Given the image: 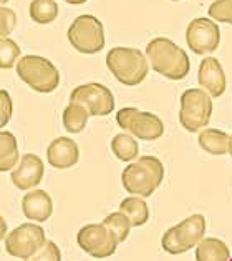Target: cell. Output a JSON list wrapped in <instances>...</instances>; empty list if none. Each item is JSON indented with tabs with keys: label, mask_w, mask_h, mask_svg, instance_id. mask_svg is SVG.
<instances>
[{
	"label": "cell",
	"mask_w": 232,
	"mask_h": 261,
	"mask_svg": "<svg viewBox=\"0 0 232 261\" xmlns=\"http://www.w3.org/2000/svg\"><path fill=\"white\" fill-rule=\"evenodd\" d=\"M68 42L80 54H98L105 47L103 23L93 15H80L67 32Z\"/></svg>",
	"instance_id": "obj_8"
},
{
	"label": "cell",
	"mask_w": 232,
	"mask_h": 261,
	"mask_svg": "<svg viewBox=\"0 0 232 261\" xmlns=\"http://www.w3.org/2000/svg\"><path fill=\"white\" fill-rule=\"evenodd\" d=\"M9 0H0V5H4V4H7Z\"/></svg>",
	"instance_id": "obj_33"
},
{
	"label": "cell",
	"mask_w": 232,
	"mask_h": 261,
	"mask_svg": "<svg viewBox=\"0 0 232 261\" xmlns=\"http://www.w3.org/2000/svg\"><path fill=\"white\" fill-rule=\"evenodd\" d=\"M111 150L115 156L118 160L121 162H133L138 158V142L133 135H129V133L123 132V133H118V135L113 137L111 140Z\"/></svg>",
	"instance_id": "obj_22"
},
{
	"label": "cell",
	"mask_w": 232,
	"mask_h": 261,
	"mask_svg": "<svg viewBox=\"0 0 232 261\" xmlns=\"http://www.w3.org/2000/svg\"><path fill=\"white\" fill-rule=\"evenodd\" d=\"M77 241L86 254L98 259L113 256L120 245L116 238L106 230L103 223H91V225L83 226L77 234Z\"/></svg>",
	"instance_id": "obj_11"
},
{
	"label": "cell",
	"mask_w": 232,
	"mask_h": 261,
	"mask_svg": "<svg viewBox=\"0 0 232 261\" xmlns=\"http://www.w3.org/2000/svg\"><path fill=\"white\" fill-rule=\"evenodd\" d=\"M208 14L214 22L232 25V0H216L209 5Z\"/></svg>",
	"instance_id": "obj_26"
},
{
	"label": "cell",
	"mask_w": 232,
	"mask_h": 261,
	"mask_svg": "<svg viewBox=\"0 0 232 261\" xmlns=\"http://www.w3.org/2000/svg\"><path fill=\"white\" fill-rule=\"evenodd\" d=\"M120 212L129 218L133 226H143L149 220V208L148 203L140 196H129L120 203Z\"/></svg>",
	"instance_id": "obj_20"
},
{
	"label": "cell",
	"mask_w": 232,
	"mask_h": 261,
	"mask_svg": "<svg viewBox=\"0 0 232 261\" xmlns=\"http://www.w3.org/2000/svg\"><path fill=\"white\" fill-rule=\"evenodd\" d=\"M30 17L35 23H52L58 17V4L55 0H34L30 4Z\"/></svg>",
	"instance_id": "obj_24"
},
{
	"label": "cell",
	"mask_w": 232,
	"mask_h": 261,
	"mask_svg": "<svg viewBox=\"0 0 232 261\" xmlns=\"http://www.w3.org/2000/svg\"><path fill=\"white\" fill-rule=\"evenodd\" d=\"M70 101L81 103L88 110L90 117H106L115 110V97L102 84L90 82V84L78 85L70 93Z\"/></svg>",
	"instance_id": "obj_10"
},
{
	"label": "cell",
	"mask_w": 232,
	"mask_h": 261,
	"mask_svg": "<svg viewBox=\"0 0 232 261\" xmlns=\"http://www.w3.org/2000/svg\"><path fill=\"white\" fill-rule=\"evenodd\" d=\"M88 118H90L88 110L81 103H77V101H70L63 110V126L70 133L83 132L86 123H88Z\"/></svg>",
	"instance_id": "obj_21"
},
{
	"label": "cell",
	"mask_w": 232,
	"mask_h": 261,
	"mask_svg": "<svg viewBox=\"0 0 232 261\" xmlns=\"http://www.w3.org/2000/svg\"><path fill=\"white\" fill-rule=\"evenodd\" d=\"M199 85L211 97H221L225 92V73L216 57H206L199 65Z\"/></svg>",
	"instance_id": "obj_15"
},
{
	"label": "cell",
	"mask_w": 232,
	"mask_h": 261,
	"mask_svg": "<svg viewBox=\"0 0 232 261\" xmlns=\"http://www.w3.org/2000/svg\"><path fill=\"white\" fill-rule=\"evenodd\" d=\"M164 180V165L159 158L144 155L129 163L121 173V183L128 193L148 198Z\"/></svg>",
	"instance_id": "obj_2"
},
{
	"label": "cell",
	"mask_w": 232,
	"mask_h": 261,
	"mask_svg": "<svg viewBox=\"0 0 232 261\" xmlns=\"http://www.w3.org/2000/svg\"><path fill=\"white\" fill-rule=\"evenodd\" d=\"M22 212L28 220L43 223L53 213V201L45 190H30L22 200Z\"/></svg>",
	"instance_id": "obj_16"
},
{
	"label": "cell",
	"mask_w": 232,
	"mask_h": 261,
	"mask_svg": "<svg viewBox=\"0 0 232 261\" xmlns=\"http://www.w3.org/2000/svg\"><path fill=\"white\" fill-rule=\"evenodd\" d=\"M103 225L106 226V230H108L113 234V237L116 238L118 243H123V241H126V238L129 237V233H131V228H133L129 218L124 213H121V212L110 213L103 220Z\"/></svg>",
	"instance_id": "obj_23"
},
{
	"label": "cell",
	"mask_w": 232,
	"mask_h": 261,
	"mask_svg": "<svg viewBox=\"0 0 232 261\" xmlns=\"http://www.w3.org/2000/svg\"><path fill=\"white\" fill-rule=\"evenodd\" d=\"M196 261H230V250L219 238H203L196 246Z\"/></svg>",
	"instance_id": "obj_18"
},
{
	"label": "cell",
	"mask_w": 232,
	"mask_h": 261,
	"mask_svg": "<svg viewBox=\"0 0 232 261\" xmlns=\"http://www.w3.org/2000/svg\"><path fill=\"white\" fill-rule=\"evenodd\" d=\"M146 59L154 72L169 80H183L191 70L187 54L166 37H158L148 43Z\"/></svg>",
	"instance_id": "obj_1"
},
{
	"label": "cell",
	"mask_w": 232,
	"mask_h": 261,
	"mask_svg": "<svg viewBox=\"0 0 232 261\" xmlns=\"http://www.w3.org/2000/svg\"><path fill=\"white\" fill-rule=\"evenodd\" d=\"M212 115V100L203 88H189L181 95L179 123L187 132H201L208 126Z\"/></svg>",
	"instance_id": "obj_6"
},
{
	"label": "cell",
	"mask_w": 232,
	"mask_h": 261,
	"mask_svg": "<svg viewBox=\"0 0 232 261\" xmlns=\"http://www.w3.org/2000/svg\"><path fill=\"white\" fill-rule=\"evenodd\" d=\"M230 261H232V258H230Z\"/></svg>",
	"instance_id": "obj_35"
},
{
	"label": "cell",
	"mask_w": 232,
	"mask_h": 261,
	"mask_svg": "<svg viewBox=\"0 0 232 261\" xmlns=\"http://www.w3.org/2000/svg\"><path fill=\"white\" fill-rule=\"evenodd\" d=\"M15 67L20 80L39 93H52L60 85V72L45 57L25 55Z\"/></svg>",
	"instance_id": "obj_4"
},
{
	"label": "cell",
	"mask_w": 232,
	"mask_h": 261,
	"mask_svg": "<svg viewBox=\"0 0 232 261\" xmlns=\"http://www.w3.org/2000/svg\"><path fill=\"white\" fill-rule=\"evenodd\" d=\"M47 237L43 228L35 223H23L5 237V251L18 259H30L45 245Z\"/></svg>",
	"instance_id": "obj_9"
},
{
	"label": "cell",
	"mask_w": 232,
	"mask_h": 261,
	"mask_svg": "<svg viewBox=\"0 0 232 261\" xmlns=\"http://www.w3.org/2000/svg\"><path fill=\"white\" fill-rule=\"evenodd\" d=\"M12 112H14V105H12V98L7 90H0V128L10 122Z\"/></svg>",
	"instance_id": "obj_29"
},
{
	"label": "cell",
	"mask_w": 232,
	"mask_h": 261,
	"mask_svg": "<svg viewBox=\"0 0 232 261\" xmlns=\"http://www.w3.org/2000/svg\"><path fill=\"white\" fill-rule=\"evenodd\" d=\"M116 122L123 132L144 142L158 140L164 133V123L158 115L151 112H141L133 107H124L118 110Z\"/></svg>",
	"instance_id": "obj_7"
},
{
	"label": "cell",
	"mask_w": 232,
	"mask_h": 261,
	"mask_svg": "<svg viewBox=\"0 0 232 261\" xmlns=\"http://www.w3.org/2000/svg\"><path fill=\"white\" fill-rule=\"evenodd\" d=\"M229 155L232 156V135L229 137Z\"/></svg>",
	"instance_id": "obj_32"
},
{
	"label": "cell",
	"mask_w": 232,
	"mask_h": 261,
	"mask_svg": "<svg viewBox=\"0 0 232 261\" xmlns=\"http://www.w3.org/2000/svg\"><path fill=\"white\" fill-rule=\"evenodd\" d=\"M78 158H80V150L73 138L58 137L48 145L47 160L56 170L72 168L73 165L78 163Z\"/></svg>",
	"instance_id": "obj_14"
},
{
	"label": "cell",
	"mask_w": 232,
	"mask_h": 261,
	"mask_svg": "<svg viewBox=\"0 0 232 261\" xmlns=\"http://www.w3.org/2000/svg\"><path fill=\"white\" fill-rule=\"evenodd\" d=\"M186 42L194 54L208 55L216 52L221 43V30L219 25L211 18L201 17L187 25L186 30Z\"/></svg>",
	"instance_id": "obj_12"
},
{
	"label": "cell",
	"mask_w": 232,
	"mask_h": 261,
	"mask_svg": "<svg viewBox=\"0 0 232 261\" xmlns=\"http://www.w3.org/2000/svg\"><path fill=\"white\" fill-rule=\"evenodd\" d=\"M17 25V15L12 9L0 7V39H7Z\"/></svg>",
	"instance_id": "obj_28"
},
{
	"label": "cell",
	"mask_w": 232,
	"mask_h": 261,
	"mask_svg": "<svg viewBox=\"0 0 232 261\" xmlns=\"http://www.w3.org/2000/svg\"><path fill=\"white\" fill-rule=\"evenodd\" d=\"M20 59V47L12 39H0V68L9 70Z\"/></svg>",
	"instance_id": "obj_25"
},
{
	"label": "cell",
	"mask_w": 232,
	"mask_h": 261,
	"mask_svg": "<svg viewBox=\"0 0 232 261\" xmlns=\"http://www.w3.org/2000/svg\"><path fill=\"white\" fill-rule=\"evenodd\" d=\"M43 162L40 156L27 153L20 158L17 167L12 171V183L18 190H34L43 178Z\"/></svg>",
	"instance_id": "obj_13"
},
{
	"label": "cell",
	"mask_w": 232,
	"mask_h": 261,
	"mask_svg": "<svg viewBox=\"0 0 232 261\" xmlns=\"http://www.w3.org/2000/svg\"><path fill=\"white\" fill-rule=\"evenodd\" d=\"M106 67L120 84L135 87L146 79L149 63L138 48L115 47L106 54Z\"/></svg>",
	"instance_id": "obj_3"
},
{
	"label": "cell",
	"mask_w": 232,
	"mask_h": 261,
	"mask_svg": "<svg viewBox=\"0 0 232 261\" xmlns=\"http://www.w3.org/2000/svg\"><path fill=\"white\" fill-rule=\"evenodd\" d=\"M27 261H61V251L56 243H53L52 240H47L45 245Z\"/></svg>",
	"instance_id": "obj_27"
},
{
	"label": "cell",
	"mask_w": 232,
	"mask_h": 261,
	"mask_svg": "<svg viewBox=\"0 0 232 261\" xmlns=\"http://www.w3.org/2000/svg\"><path fill=\"white\" fill-rule=\"evenodd\" d=\"M7 237V221L4 220V216L0 215V241Z\"/></svg>",
	"instance_id": "obj_30"
},
{
	"label": "cell",
	"mask_w": 232,
	"mask_h": 261,
	"mask_svg": "<svg viewBox=\"0 0 232 261\" xmlns=\"http://www.w3.org/2000/svg\"><path fill=\"white\" fill-rule=\"evenodd\" d=\"M67 4H72V5H80V4H85L86 0H65Z\"/></svg>",
	"instance_id": "obj_31"
},
{
	"label": "cell",
	"mask_w": 232,
	"mask_h": 261,
	"mask_svg": "<svg viewBox=\"0 0 232 261\" xmlns=\"http://www.w3.org/2000/svg\"><path fill=\"white\" fill-rule=\"evenodd\" d=\"M20 162L17 138L10 132H0V171H9Z\"/></svg>",
	"instance_id": "obj_19"
},
{
	"label": "cell",
	"mask_w": 232,
	"mask_h": 261,
	"mask_svg": "<svg viewBox=\"0 0 232 261\" xmlns=\"http://www.w3.org/2000/svg\"><path fill=\"white\" fill-rule=\"evenodd\" d=\"M173 2H178V0H173Z\"/></svg>",
	"instance_id": "obj_34"
},
{
	"label": "cell",
	"mask_w": 232,
	"mask_h": 261,
	"mask_svg": "<svg viewBox=\"0 0 232 261\" xmlns=\"http://www.w3.org/2000/svg\"><path fill=\"white\" fill-rule=\"evenodd\" d=\"M199 146L206 153L222 156L229 153V135L217 128H204L199 133Z\"/></svg>",
	"instance_id": "obj_17"
},
{
	"label": "cell",
	"mask_w": 232,
	"mask_h": 261,
	"mask_svg": "<svg viewBox=\"0 0 232 261\" xmlns=\"http://www.w3.org/2000/svg\"><path fill=\"white\" fill-rule=\"evenodd\" d=\"M204 234L206 218L201 213H196L166 230L161 238V246L169 254H183L197 246Z\"/></svg>",
	"instance_id": "obj_5"
}]
</instances>
